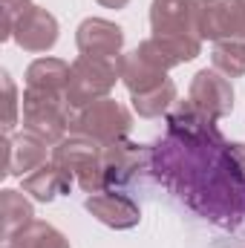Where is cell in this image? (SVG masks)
Listing matches in <instances>:
<instances>
[{"label": "cell", "mask_w": 245, "mask_h": 248, "mask_svg": "<svg viewBox=\"0 0 245 248\" xmlns=\"http://www.w3.org/2000/svg\"><path fill=\"white\" fill-rule=\"evenodd\" d=\"M153 176L182 205L219 228L245 222V170L216 119L187 101L168 113V133L153 144Z\"/></svg>", "instance_id": "obj_1"}, {"label": "cell", "mask_w": 245, "mask_h": 248, "mask_svg": "<svg viewBox=\"0 0 245 248\" xmlns=\"http://www.w3.org/2000/svg\"><path fill=\"white\" fill-rule=\"evenodd\" d=\"M202 0H153L150 29L156 38H168L187 52H202Z\"/></svg>", "instance_id": "obj_2"}, {"label": "cell", "mask_w": 245, "mask_h": 248, "mask_svg": "<svg viewBox=\"0 0 245 248\" xmlns=\"http://www.w3.org/2000/svg\"><path fill=\"white\" fill-rule=\"evenodd\" d=\"M72 119V104L66 95H52V93H35L23 90L20 98V124L26 133L38 136L49 147H55L61 139H66Z\"/></svg>", "instance_id": "obj_3"}, {"label": "cell", "mask_w": 245, "mask_h": 248, "mask_svg": "<svg viewBox=\"0 0 245 248\" xmlns=\"http://www.w3.org/2000/svg\"><path fill=\"white\" fill-rule=\"evenodd\" d=\"M133 130V113L124 107L122 101L116 98H98L87 107H78L72 110V119H69V133L75 136H87L98 144H110V141H119L127 139V133Z\"/></svg>", "instance_id": "obj_4"}, {"label": "cell", "mask_w": 245, "mask_h": 248, "mask_svg": "<svg viewBox=\"0 0 245 248\" xmlns=\"http://www.w3.org/2000/svg\"><path fill=\"white\" fill-rule=\"evenodd\" d=\"M49 162H55L61 170H66L81 185V190H87V193L104 190V182H101V144L98 141L69 133V139H61L52 147Z\"/></svg>", "instance_id": "obj_5"}, {"label": "cell", "mask_w": 245, "mask_h": 248, "mask_svg": "<svg viewBox=\"0 0 245 248\" xmlns=\"http://www.w3.org/2000/svg\"><path fill=\"white\" fill-rule=\"evenodd\" d=\"M116 81H122L119 61H104V58H84L78 55L69 63V87H66V98L72 104V110L87 107L98 98H107L110 90L116 87Z\"/></svg>", "instance_id": "obj_6"}, {"label": "cell", "mask_w": 245, "mask_h": 248, "mask_svg": "<svg viewBox=\"0 0 245 248\" xmlns=\"http://www.w3.org/2000/svg\"><path fill=\"white\" fill-rule=\"evenodd\" d=\"M150 159H153L150 144H138V141H130V139L101 144V182H104V190L127 185L138 170L150 168Z\"/></svg>", "instance_id": "obj_7"}, {"label": "cell", "mask_w": 245, "mask_h": 248, "mask_svg": "<svg viewBox=\"0 0 245 248\" xmlns=\"http://www.w3.org/2000/svg\"><path fill=\"white\" fill-rule=\"evenodd\" d=\"M187 98L193 107H199L202 113H208L211 119H225L234 113V87L231 81L216 72V69H199L190 78L187 87Z\"/></svg>", "instance_id": "obj_8"}, {"label": "cell", "mask_w": 245, "mask_h": 248, "mask_svg": "<svg viewBox=\"0 0 245 248\" xmlns=\"http://www.w3.org/2000/svg\"><path fill=\"white\" fill-rule=\"evenodd\" d=\"M75 46L84 58L119 61L124 49V29L107 17H84L75 29Z\"/></svg>", "instance_id": "obj_9"}, {"label": "cell", "mask_w": 245, "mask_h": 248, "mask_svg": "<svg viewBox=\"0 0 245 248\" xmlns=\"http://www.w3.org/2000/svg\"><path fill=\"white\" fill-rule=\"evenodd\" d=\"M46 156H52L49 144L26 130L3 136V170H0V176H20L23 179L32 170H38L41 165H46Z\"/></svg>", "instance_id": "obj_10"}, {"label": "cell", "mask_w": 245, "mask_h": 248, "mask_svg": "<svg viewBox=\"0 0 245 248\" xmlns=\"http://www.w3.org/2000/svg\"><path fill=\"white\" fill-rule=\"evenodd\" d=\"M58 20L52 12L41 9V6H29L17 23H15V32H12V41L23 49V52H49L55 44H58Z\"/></svg>", "instance_id": "obj_11"}, {"label": "cell", "mask_w": 245, "mask_h": 248, "mask_svg": "<svg viewBox=\"0 0 245 248\" xmlns=\"http://www.w3.org/2000/svg\"><path fill=\"white\" fill-rule=\"evenodd\" d=\"M205 41H245V0H211L202 9Z\"/></svg>", "instance_id": "obj_12"}, {"label": "cell", "mask_w": 245, "mask_h": 248, "mask_svg": "<svg viewBox=\"0 0 245 248\" xmlns=\"http://www.w3.org/2000/svg\"><path fill=\"white\" fill-rule=\"evenodd\" d=\"M84 208L107 228H116V231H130L141 222V208L127 196L119 193L116 187L110 190H95L84 199Z\"/></svg>", "instance_id": "obj_13"}, {"label": "cell", "mask_w": 245, "mask_h": 248, "mask_svg": "<svg viewBox=\"0 0 245 248\" xmlns=\"http://www.w3.org/2000/svg\"><path fill=\"white\" fill-rule=\"evenodd\" d=\"M119 72H122V84L130 90V95H144L168 81V72H162L159 66L144 61L138 55V49H130L119 58Z\"/></svg>", "instance_id": "obj_14"}, {"label": "cell", "mask_w": 245, "mask_h": 248, "mask_svg": "<svg viewBox=\"0 0 245 248\" xmlns=\"http://www.w3.org/2000/svg\"><path fill=\"white\" fill-rule=\"evenodd\" d=\"M72 176L61 170L55 162H46V165H41L38 170H32L29 176H23L20 179V187H23V193L26 196H32V199H38V202H52V199H58V196H66L69 193V187H72Z\"/></svg>", "instance_id": "obj_15"}, {"label": "cell", "mask_w": 245, "mask_h": 248, "mask_svg": "<svg viewBox=\"0 0 245 248\" xmlns=\"http://www.w3.org/2000/svg\"><path fill=\"white\" fill-rule=\"evenodd\" d=\"M69 87V63L61 58H35L26 66V90L35 93H52V95H66Z\"/></svg>", "instance_id": "obj_16"}, {"label": "cell", "mask_w": 245, "mask_h": 248, "mask_svg": "<svg viewBox=\"0 0 245 248\" xmlns=\"http://www.w3.org/2000/svg\"><path fill=\"white\" fill-rule=\"evenodd\" d=\"M0 217H3V240H9L35 219V208L26 199V193L6 187L0 190Z\"/></svg>", "instance_id": "obj_17"}, {"label": "cell", "mask_w": 245, "mask_h": 248, "mask_svg": "<svg viewBox=\"0 0 245 248\" xmlns=\"http://www.w3.org/2000/svg\"><path fill=\"white\" fill-rule=\"evenodd\" d=\"M12 248H72L69 240L63 237L61 231L44 219H32L26 228H20L15 237L6 240Z\"/></svg>", "instance_id": "obj_18"}, {"label": "cell", "mask_w": 245, "mask_h": 248, "mask_svg": "<svg viewBox=\"0 0 245 248\" xmlns=\"http://www.w3.org/2000/svg\"><path fill=\"white\" fill-rule=\"evenodd\" d=\"M130 104L133 110L141 116V119H159V116H168L170 107L176 104V81H165L162 87L144 93V95H130Z\"/></svg>", "instance_id": "obj_19"}, {"label": "cell", "mask_w": 245, "mask_h": 248, "mask_svg": "<svg viewBox=\"0 0 245 248\" xmlns=\"http://www.w3.org/2000/svg\"><path fill=\"white\" fill-rule=\"evenodd\" d=\"M211 63L225 78L245 75V41H219V44H214Z\"/></svg>", "instance_id": "obj_20"}, {"label": "cell", "mask_w": 245, "mask_h": 248, "mask_svg": "<svg viewBox=\"0 0 245 248\" xmlns=\"http://www.w3.org/2000/svg\"><path fill=\"white\" fill-rule=\"evenodd\" d=\"M0 84H3V136H12L20 119V98L9 72H0Z\"/></svg>", "instance_id": "obj_21"}, {"label": "cell", "mask_w": 245, "mask_h": 248, "mask_svg": "<svg viewBox=\"0 0 245 248\" xmlns=\"http://www.w3.org/2000/svg\"><path fill=\"white\" fill-rule=\"evenodd\" d=\"M29 6H32V0H0V9H3V32H0V41H12L15 23H17V17Z\"/></svg>", "instance_id": "obj_22"}, {"label": "cell", "mask_w": 245, "mask_h": 248, "mask_svg": "<svg viewBox=\"0 0 245 248\" xmlns=\"http://www.w3.org/2000/svg\"><path fill=\"white\" fill-rule=\"evenodd\" d=\"M231 147H234V156H237L240 168L245 170V141H231Z\"/></svg>", "instance_id": "obj_23"}, {"label": "cell", "mask_w": 245, "mask_h": 248, "mask_svg": "<svg viewBox=\"0 0 245 248\" xmlns=\"http://www.w3.org/2000/svg\"><path fill=\"white\" fill-rule=\"evenodd\" d=\"M98 6H104V9H124L130 0H95Z\"/></svg>", "instance_id": "obj_24"}, {"label": "cell", "mask_w": 245, "mask_h": 248, "mask_svg": "<svg viewBox=\"0 0 245 248\" xmlns=\"http://www.w3.org/2000/svg\"><path fill=\"white\" fill-rule=\"evenodd\" d=\"M3 248H12V246H9V243H6V246H3Z\"/></svg>", "instance_id": "obj_25"}, {"label": "cell", "mask_w": 245, "mask_h": 248, "mask_svg": "<svg viewBox=\"0 0 245 248\" xmlns=\"http://www.w3.org/2000/svg\"><path fill=\"white\" fill-rule=\"evenodd\" d=\"M202 3H211V0H202Z\"/></svg>", "instance_id": "obj_26"}]
</instances>
